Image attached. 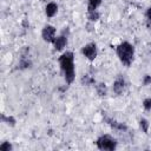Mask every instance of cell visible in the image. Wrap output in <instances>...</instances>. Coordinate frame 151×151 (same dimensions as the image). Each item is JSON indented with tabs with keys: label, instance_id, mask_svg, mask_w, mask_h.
<instances>
[{
	"label": "cell",
	"instance_id": "6da1fadb",
	"mask_svg": "<svg viewBox=\"0 0 151 151\" xmlns=\"http://www.w3.org/2000/svg\"><path fill=\"white\" fill-rule=\"evenodd\" d=\"M60 67L64 72L65 80L67 84H71L74 80V64H73V53L72 52H66L59 58Z\"/></svg>",
	"mask_w": 151,
	"mask_h": 151
},
{
	"label": "cell",
	"instance_id": "7a4b0ae2",
	"mask_svg": "<svg viewBox=\"0 0 151 151\" xmlns=\"http://www.w3.org/2000/svg\"><path fill=\"white\" fill-rule=\"evenodd\" d=\"M117 54L120 59V61L126 65V66H130L132 60H133V54H134V48L133 46L127 42V41H124L122 42L120 45L117 46Z\"/></svg>",
	"mask_w": 151,
	"mask_h": 151
},
{
	"label": "cell",
	"instance_id": "3957f363",
	"mask_svg": "<svg viewBox=\"0 0 151 151\" xmlns=\"http://www.w3.org/2000/svg\"><path fill=\"white\" fill-rule=\"evenodd\" d=\"M97 146H98V149H100V150H110V151H112V150L116 149L117 142H116V139L112 138L111 136L104 134V136H101V137H99V138L97 139Z\"/></svg>",
	"mask_w": 151,
	"mask_h": 151
},
{
	"label": "cell",
	"instance_id": "277c9868",
	"mask_svg": "<svg viewBox=\"0 0 151 151\" xmlns=\"http://www.w3.org/2000/svg\"><path fill=\"white\" fill-rule=\"evenodd\" d=\"M81 53L88 59V60H94L96 57H97V46L96 44L93 42H90L87 45H85L83 48H81Z\"/></svg>",
	"mask_w": 151,
	"mask_h": 151
},
{
	"label": "cell",
	"instance_id": "5b68a950",
	"mask_svg": "<svg viewBox=\"0 0 151 151\" xmlns=\"http://www.w3.org/2000/svg\"><path fill=\"white\" fill-rule=\"evenodd\" d=\"M41 37L45 41L47 42H53L55 40V28L51 25H47L42 28V32H41Z\"/></svg>",
	"mask_w": 151,
	"mask_h": 151
},
{
	"label": "cell",
	"instance_id": "8992f818",
	"mask_svg": "<svg viewBox=\"0 0 151 151\" xmlns=\"http://www.w3.org/2000/svg\"><path fill=\"white\" fill-rule=\"evenodd\" d=\"M124 88H125V80H124V78L122 76H118L117 79L114 80L113 85H112V90H113V92L116 94H122Z\"/></svg>",
	"mask_w": 151,
	"mask_h": 151
},
{
	"label": "cell",
	"instance_id": "52a82bcc",
	"mask_svg": "<svg viewBox=\"0 0 151 151\" xmlns=\"http://www.w3.org/2000/svg\"><path fill=\"white\" fill-rule=\"evenodd\" d=\"M53 44H54V48L57 51H61L66 46V38L64 35H60V37L55 38V40L53 41Z\"/></svg>",
	"mask_w": 151,
	"mask_h": 151
},
{
	"label": "cell",
	"instance_id": "ba28073f",
	"mask_svg": "<svg viewBox=\"0 0 151 151\" xmlns=\"http://www.w3.org/2000/svg\"><path fill=\"white\" fill-rule=\"evenodd\" d=\"M57 11H58V6H57V4H54V2H50V4H47V6H46V15L47 17H54L55 15V13H57Z\"/></svg>",
	"mask_w": 151,
	"mask_h": 151
},
{
	"label": "cell",
	"instance_id": "9c48e42d",
	"mask_svg": "<svg viewBox=\"0 0 151 151\" xmlns=\"http://www.w3.org/2000/svg\"><path fill=\"white\" fill-rule=\"evenodd\" d=\"M96 90H97V93H98L100 97H103V96H105V94L107 93V88H106V85H105L104 83L97 84V85H96Z\"/></svg>",
	"mask_w": 151,
	"mask_h": 151
},
{
	"label": "cell",
	"instance_id": "30bf717a",
	"mask_svg": "<svg viewBox=\"0 0 151 151\" xmlns=\"http://www.w3.org/2000/svg\"><path fill=\"white\" fill-rule=\"evenodd\" d=\"M99 17H100V14H99V12H98L97 9H94V11H88L87 18H88L91 21H97V20L99 19Z\"/></svg>",
	"mask_w": 151,
	"mask_h": 151
},
{
	"label": "cell",
	"instance_id": "8fae6325",
	"mask_svg": "<svg viewBox=\"0 0 151 151\" xmlns=\"http://www.w3.org/2000/svg\"><path fill=\"white\" fill-rule=\"evenodd\" d=\"M101 4V0H88V11H94Z\"/></svg>",
	"mask_w": 151,
	"mask_h": 151
},
{
	"label": "cell",
	"instance_id": "7c38bea8",
	"mask_svg": "<svg viewBox=\"0 0 151 151\" xmlns=\"http://www.w3.org/2000/svg\"><path fill=\"white\" fill-rule=\"evenodd\" d=\"M2 122L6 123L7 125H11V126H14L15 125V119L12 116H5V114H2Z\"/></svg>",
	"mask_w": 151,
	"mask_h": 151
},
{
	"label": "cell",
	"instance_id": "4fadbf2b",
	"mask_svg": "<svg viewBox=\"0 0 151 151\" xmlns=\"http://www.w3.org/2000/svg\"><path fill=\"white\" fill-rule=\"evenodd\" d=\"M139 125H140V129L143 130V132L144 133H147V131H149V122L146 120V119H144V118H142L140 120H139Z\"/></svg>",
	"mask_w": 151,
	"mask_h": 151
},
{
	"label": "cell",
	"instance_id": "5bb4252c",
	"mask_svg": "<svg viewBox=\"0 0 151 151\" xmlns=\"http://www.w3.org/2000/svg\"><path fill=\"white\" fill-rule=\"evenodd\" d=\"M81 83L85 84V85H91V84L94 83V79H93L92 77H90L88 74H86V76H84V77L81 78Z\"/></svg>",
	"mask_w": 151,
	"mask_h": 151
},
{
	"label": "cell",
	"instance_id": "9a60e30c",
	"mask_svg": "<svg viewBox=\"0 0 151 151\" xmlns=\"http://www.w3.org/2000/svg\"><path fill=\"white\" fill-rule=\"evenodd\" d=\"M31 66V61L28 60V59H25V58H22L21 60H20V63H19V67L20 68H27V67H29Z\"/></svg>",
	"mask_w": 151,
	"mask_h": 151
},
{
	"label": "cell",
	"instance_id": "2e32d148",
	"mask_svg": "<svg viewBox=\"0 0 151 151\" xmlns=\"http://www.w3.org/2000/svg\"><path fill=\"white\" fill-rule=\"evenodd\" d=\"M0 150L1 151H9V150H12V145L9 144V142H5L0 145Z\"/></svg>",
	"mask_w": 151,
	"mask_h": 151
},
{
	"label": "cell",
	"instance_id": "e0dca14e",
	"mask_svg": "<svg viewBox=\"0 0 151 151\" xmlns=\"http://www.w3.org/2000/svg\"><path fill=\"white\" fill-rule=\"evenodd\" d=\"M143 106L145 110H151V98H145L143 101Z\"/></svg>",
	"mask_w": 151,
	"mask_h": 151
},
{
	"label": "cell",
	"instance_id": "ac0fdd59",
	"mask_svg": "<svg viewBox=\"0 0 151 151\" xmlns=\"http://www.w3.org/2000/svg\"><path fill=\"white\" fill-rule=\"evenodd\" d=\"M151 84V76H149V74H146V76H144V78H143V85H150Z\"/></svg>",
	"mask_w": 151,
	"mask_h": 151
},
{
	"label": "cell",
	"instance_id": "d6986e66",
	"mask_svg": "<svg viewBox=\"0 0 151 151\" xmlns=\"http://www.w3.org/2000/svg\"><path fill=\"white\" fill-rule=\"evenodd\" d=\"M146 21H147V26H151V7L146 11Z\"/></svg>",
	"mask_w": 151,
	"mask_h": 151
}]
</instances>
